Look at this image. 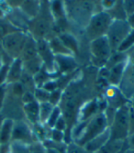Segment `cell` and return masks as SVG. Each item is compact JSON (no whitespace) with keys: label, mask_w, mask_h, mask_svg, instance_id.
I'll use <instances>...</instances> for the list:
<instances>
[{"label":"cell","mask_w":134,"mask_h":153,"mask_svg":"<svg viewBox=\"0 0 134 153\" xmlns=\"http://www.w3.org/2000/svg\"><path fill=\"white\" fill-rule=\"evenodd\" d=\"M27 36L28 35H26L22 31H16L7 35L0 41L3 51L12 60L20 58Z\"/></svg>","instance_id":"cell-5"},{"label":"cell","mask_w":134,"mask_h":153,"mask_svg":"<svg viewBox=\"0 0 134 153\" xmlns=\"http://www.w3.org/2000/svg\"><path fill=\"white\" fill-rule=\"evenodd\" d=\"M24 113L31 123L36 124L39 120V104L37 101H33L31 103L26 104L23 106Z\"/></svg>","instance_id":"cell-15"},{"label":"cell","mask_w":134,"mask_h":153,"mask_svg":"<svg viewBox=\"0 0 134 153\" xmlns=\"http://www.w3.org/2000/svg\"><path fill=\"white\" fill-rule=\"evenodd\" d=\"M70 6H68V14L70 17L77 23H84L87 25L90 19L93 16V2L89 1H81V2H67Z\"/></svg>","instance_id":"cell-6"},{"label":"cell","mask_w":134,"mask_h":153,"mask_svg":"<svg viewBox=\"0 0 134 153\" xmlns=\"http://www.w3.org/2000/svg\"><path fill=\"white\" fill-rule=\"evenodd\" d=\"M123 153H134V149H127Z\"/></svg>","instance_id":"cell-39"},{"label":"cell","mask_w":134,"mask_h":153,"mask_svg":"<svg viewBox=\"0 0 134 153\" xmlns=\"http://www.w3.org/2000/svg\"><path fill=\"white\" fill-rule=\"evenodd\" d=\"M22 73H23L22 61L20 59L13 60L8 68V73H7L6 83H7V85H12V83L19 82Z\"/></svg>","instance_id":"cell-12"},{"label":"cell","mask_w":134,"mask_h":153,"mask_svg":"<svg viewBox=\"0 0 134 153\" xmlns=\"http://www.w3.org/2000/svg\"><path fill=\"white\" fill-rule=\"evenodd\" d=\"M127 143L129 145V149H134V132L130 134L127 137Z\"/></svg>","instance_id":"cell-34"},{"label":"cell","mask_w":134,"mask_h":153,"mask_svg":"<svg viewBox=\"0 0 134 153\" xmlns=\"http://www.w3.org/2000/svg\"><path fill=\"white\" fill-rule=\"evenodd\" d=\"M16 31H20V30H18L17 27H15L8 20L0 19V41H1L7 35L13 33V32H16Z\"/></svg>","instance_id":"cell-20"},{"label":"cell","mask_w":134,"mask_h":153,"mask_svg":"<svg viewBox=\"0 0 134 153\" xmlns=\"http://www.w3.org/2000/svg\"><path fill=\"white\" fill-rule=\"evenodd\" d=\"M65 153H89V152L86 151L83 146H80L74 142V143H70L66 146Z\"/></svg>","instance_id":"cell-26"},{"label":"cell","mask_w":134,"mask_h":153,"mask_svg":"<svg viewBox=\"0 0 134 153\" xmlns=\"http://www.w3.org/2000/svg\"><path fill=\"white\" fill-rule=\"evenodd\" d=\"M110 140H126L130 131V106L123 105L117 109L109 128Z\"/></svg>","instance_id":"cell-2"},{"label":"cell","mask_w":134,"mask_h":153,"mask_svg":"<svg viewBox=\"0 0 134 153\" xmlns=\"http://www.w3.org/2000/svg\"><path fill=\"white\" fill-rule=\"evenodd\" d=\"M34 97L35 100L39 103H45V102H49V98H50V92L42 89L37 88L34 92Z\"/></svg>","instance_id":"cell-24"},{"label":"cell","mask_w":134,"mask_h":153,"mask_svg":"<svg viewBox=\"0 0 134 153\" xmlns=\"http://www.w3.org/2000/svg\"><path fill=\"white\" fill-rule=\"evenodd\" d=\"M50 49L53 53H56L57 55H69L72 52L67 49L61 41V39L59 38H55L53 39L51 43H50Z\"/></svg>","instance_id":"cell-18"},{"label":"cell","mask_w":134,"mask_h":153,"mask_svg":"<svg viewBox=\"0 0 134 153\" xmlns=\"http://www.w3.org/2000/svg\"><path fill=\"white\" fill-rule=\"evenodd\" d=\"M65 126H66V123L64 121V118L60 117V118L58 119V121L56 122L55 126H54V129H57V130H60V131H64L65 129Z\"/></svg>","instance_id":"cell-33"},{"label":"cell","mask_w":134,"mask_h":153,"mask_svg":"<svg viewBox=\"0 0 134 153\" xmlns=\"http://www.w3.org/2000/svg\"><path fill=\"white\" fill-rule=\"evenodd\" d=\"M126 65H127V60H124L118 63H115L111 67L110 71L109 72V77H108L111 85L115 86L119 85V83L121 82L123 74H124Z\"/></svg>","instance_id":"cell-13"},{"label":"cell","mask_w":134,"mask_h":153,"mask_svg":"<svg viewBox=\"0 0 134 153\" xmlns=\"http://www.w3.org/2000/svg\"><path fill=\"white\" fill-rule=\"evenodd\" d=\"M19 141L31 145L33 142L32 133L29 126L23 121H14L11 136V142Z\"/></svg>","instance_id":"cell-9"},{"label":"cell","mask_w":134,"mask_h":153,"mask_svg":"<svg viewBox=\"0 0 134 153\" xmlns=\"http://www.w3.org/2000/svg\"><path fill=\"white\" fill-rule=\"evenodd\" d=\"M10 151L11 153H31L30 145L19 141L10 142Z\"/></svg>","instance_id":"cell-22"},{"label":"cell","mask_w":134,"mask_h":153,"mask_svg":"<svg viewBox=\"0 0 134 153\" xmlns=\"http://www.w3.org/2000/svg\"><path fill=\"white\" fill-rule=\"evenodd\" d=\"M7 97V87L4 85H0V111L2 110L4 104H5V100Z\"/></svg>","instance_id":"cell-31"},{"label":"cell","mask_w":134,"mask_h":153,"mask_svg":"<svg viewBox=\"0 0 134 153\" xmlns=\"http://www.w3.org/2000/svg\"><path fill=\"white\" fill-rule=\"evenodd\" d=\"M102 4L104 5L103 7L106 9H112L115 7V5L117 4V2L116 1H103Z\"/></svg>","instance_id":"cell-35"},{"label":"cell","mask_w":134,"mask_h":153,"mask_svg":"<svg viewBox=\"0 0 134 153\" xmlns=\"http://www.w3.org/2000/svg\"><path fill=\"white\" fill-rule=\"evenodd\" d=\"M113 19L108 12H99L92 16L88 24L86 27L87 38L92 41L100 37L106 36Z\"/></svg>","instance_id":"cell-3"},{"label":"cell","mask_w":134,"mask_h":153,"mask_svg":"<svg viewBox=\"0 0 134 153\" xmlns=\"http://www.w3.org/2000/svg\"><path fill=\"white\" fill-rule=\"evenodd\" d=\"M9 65L10 63H4L3 66L0 68V85H4L7 82Z\"/></svg>","instance_id":"cell-27"},{"label":"cell","mask_w":134,"mask_h":153,"mask_svg":"<svg viewBox=\"0 0 134 153\" xmlns=\"http://www.w3.org/2000/svg\"><path fill=\"white\" fill-rule=\"evenodd\" d=\"M125 144V140H109L97 153H119L122 150Z\"/></svg>","instance_id":"cell-16"},{"label":"cell","mask_w":134,"mask_h":153,"mask_svg":"<svg viewBox=\"0 0 134 153\" xmlns=\"http://www.w3.org/2000/svg\"><path fill=\"white\" fill-rule=\"evenodd\" d=\"M90 51L93 58L98 64H104L108 62L112 53L111 47L106 36L92 40L90 44Z\"/></svg>","instance_id":"cell-7"},{"label":"cell","mask_w":134,"mask_h":153,"mask_svg":"<svg viewBox=\"0 0 134 153\" xmlns=\"http://www.w3.org/2000/svg\"><path fill=\"white\" fill-rule=\"evenodd\" d=\"M60 117H61V110H60L59 107L55 106L54 109H53V111H52L51 115L50 116L49 119L46 122L47 125H48L50 128H54L55 124L58 121V119L60 118Z\"/></svg>","instance_id":"cell-25"},{"label":"cell","mask_w":134,"mask_h":153,"mask_svg":"<svg viewBox=\"0 0 134 153\" xmlns=\"http://www.w3.org/2000/svg\"><path fill=\"white\" fill-rule=\"evenodd\" d=\"M106 128H108V123H106V117L104 115L100 114L94 117L88 123L84 124L81 130L75 132V143L80 146H84Z\"/></svg>","instance_id":"cell-1"},{"label":"cell","mask_w":134,"mask_h":153,"mask_svg":"<svg viewBox=\"0 0 134 153\" xmlns=\"http://www.w3.org/2000/svg\"><path fill=\"white\" fill-rule=\"evenodd\" d=\"M61 97V92L59 90H54L51 93H50V98H49V103H51L52 105H55Z\"/></svg>","instance_id":"cell-29"},{"label":"cell","mask_w":134,"mask_h":153,"mask_svg":"<svg viewBox=\"0 0 134 153\" xmlns=\"http://www.w3.org/2000/svg\"><path fill=\"white\" fill-rule=\"evenodd\" d=\"M46 153H63V152L54 149H46Z\"/></svg>","instance_id":"cell-38"},{"label":"cell","mask_w":134,"mask_h":153,"mask_svg":"<svg viewBox=\"0 0 134 153\" xmlns=\"http://www.w3.org/2000/svg\"><path fill=\"white\" fill-rule=\"evenodd\" d=\"M134 46V30H131L130 33L128 35V37L124 39V41L119 45L117 51L118 52H123L125 51L130 50Z\"/></svg>","instance_id":"cell-23"},{"label":"cell","mask_w":134,"mask_h":153,"mask_svg":"<svg viewBox=\"0 0 134 153\" xmlns=\"http://www.w3.org/2000/svg\"><path fill=\"white\" fill-rule=\"evenodd\" d=\"M127 22L129 23V25H130V29H131L132 30H134V14H133V15H131V16H130V17L127 18Z\"/></svg>","instance_id":"cell-37"},{"label":"cell","mask_w":134,"mask_h":153,"mask_svg":"<svg viewBox=\"0 0 134 153\" xmlns=\"http://www.w3.org/2000/svg\"><path fill=\"white\" fill-rule=\"evenodd\" d=\"M0 153H11L10 151V143L0 145Z\"/></svg>","instance_id":"cell-36"},{"label":"cell","mask_w":134,"mask_h":153,"mask_svg":"<svg viewBox=\"0 0 134 153\" xmlns=\"http://www.w3.org/2000/svg\"><path fill=\"white\" fill-rule=\"evenodd\" d=\"M55 60L58 62V65L61 67V70L63 69L64 72H68L75 67V62L69 55H57Z\"/></svg>","instance_id":"cell-19"},{"label":"cell","mask_w":134,"mask_h":153,"mask_svg":"<svg viewBox=\"0 0 134 153\" xmlns=\"http://www.w3.org/2000/svg\"><path fill=\"white\" fill-rule=\"evenodd\" d=\"M119 88L127 96L134 95V55L129 60L124 71L122 80L119 83Z\"/></svg>","instance_id":"cell-8"},{"label":"cell","mask_w":134,"mask_h":153,"mask_svg":"<svg viewBox=\"0 0 134 153\" xmlns=\"http://www.w3.org/2000/svg\"><path fill=\"white\" fill-rule=\"evenodd\" d=\"M131 30H132L126 19H113L106 34L112 51L118 50L119 45L123 42Z\"/></svg>","instance_id":"cell-4"},{"label":"cell","mask_w":134,"mask_h":153,"mask_svg":"<svg viewBox=\"0 0 134 153\" xmlns=\"http://www.w3.org/2000/svg\"><path fill=\"white\" fill-rule=\"evenodd\" d=\"M54 105H52L49 102L41 103L39 104V120L42 123H46L49 119L50 116L51 115Z\"/></svg>","instance_id":"cell-17"},{"label":"cell","mask_w":134,"mask_h":153,"mask_svg":"<svg viewBox=\"0 0 134 153\" xmlns=\"http://www.w3.org/2000/svg\"><path fill=\"white\" fill-rule=\"evenodd\" d=\"M59 39H61V41L63 42V44L71 52L72 51H77V43L76 40L74 39V38L73 36H71L70 34H62V36L59 37Z\"/></svg>","instance_id":"cell-21"},{"label":"cell","mask_w":134,"mask_h":153,"mask_svg":"<svg viewBox=\"0 0 134 153\" xmlns=\"http://www.w3.org/2000/svg\"><path fill=\"white\" fill-rule=\"evenodd\" d=\"M51 138L52 141L62 143V141L63 140V132L53 128V130L51 131Z\"/></svg>","instance_id":"cell-30"},{"label":"cell","mask_w":134,"mask_h":153,"mask_svg":"<svg viewBox=\"0 0 134 153\" xmlns=\"http://www.w3.org/2000/svg\"><path fill=\"white\" fill-rule=\"evenodd\" d=\"M38 57V49H37V42L31 36H27L26 42L24 44L21 55H20V60L22 62L31 61L34 58Z\"/></svg>","instance_id":"cell-11"},{"label":"cell","mask_w":134,"mask_h":153,"mask_svg":"<svg viewBox=\"0 0 134 153\" xmlns=\"http://www.w3.org/2000/svg\"><path fill=\"white\" fill-rule=\"evenodd\" d=\"M14 120L5 118L0 124V145L9 144L11 142V136L13 130Z\"/></svg>","instance_id":"cell-14"},{"label":"cell","mask_w":134,"mask_h":153,"mask_svg":"<svg viewBox=\"0 0 134 153\" xmlns=\"http://www.w3.org/2000/svg\"><path fill=\"white\" fill-rule=\"evenodd\" d=\"M109 138H110V130H109V128H108L105 131H103L101 134H99L96 137H94L93 140L88 141L83 147L89 153H97L106 142H108Z\"/></svg>","instance_id":"cell-10"},{"label":"cell","mask_w":134,"mask_h":153,"mask_svg":"<svg viewBox=\"0 0 134 153\" xmlns=\"http://www.w3.org/2000/svg\"><path fill=\"white\" fill-rule=\"evenodd\" d=\"M122 6H123V9H124V12L126 14L127 18L133 15L134 14V1H131V0H129V1H123Z\"/></svg>","instance_id":"cell-28"},{"label":"cell","mask_w":134,"mask_h":153,"mask_svg":"<svg viewBox=\"0 0 134 153\" xmlns=\"http://www.w3.org/2000/svg\"><path fill=\"white\" fill-rule=\"evenodd\" d=\"M134 132V109L130 106V131L129 135Z\"/></svg>","instance_id":"cell-32"}]
</instances>
